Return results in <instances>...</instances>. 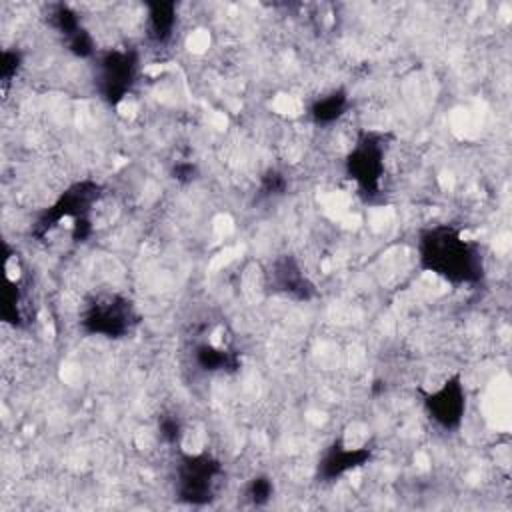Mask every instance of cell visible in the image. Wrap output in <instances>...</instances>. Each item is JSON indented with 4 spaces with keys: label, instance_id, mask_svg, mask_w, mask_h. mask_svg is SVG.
Listing matches in <instances>:
<instances>
[{
    "label": "cell",
    "instance_id": "6da1fadb",
    "mask_svg": "<svg viewBox=\"0 0 512 512\" xmlns=\"http://www.w3.org/2000/svg\"><path fill=\"white\" fill-rule=\"evenodd\" d=\"M420 260L426 270L454 284L478 282L484 274L482 252L458 228L434 226L420 236Z\"/></svg>",
    "mask_w": 512,
    "mask_h": 512
},
{
    "label": "cell",
    "instance_id": "7a4b0ae2",
    "mask_svg": "<svg viewBox=\"0 0 512 512\" xmlns=\"http://www.w3.org/2000/svg\"><path fill=\"white\" fill-rule=\"evenodd\" d=\"M222 476L218 460L202 450L186 452L176 468L178 498L188 504H206L216 496V488Z\"/></svg>",
    "mask_w": 512,
    "mask_h": 512
},
{
    "label": "cell",
    "instance_id": "3957f363",
    "mask_svg": "<svg viewBox=\"0 0 512 512\" xmlns=\"http://www.w3.org/2000/svg\"><path fill=\"white\" fill-rule=\"evenodd\" d=\"M82 324L86 326L88 332L102 334L108 338H118L130 332L134 324L132 306L116 294L100 296L88 304Z\"/></svg>",
    "mask_w": 512,
    "mask_h": 512
},
{
    "label": "cell",
    "instance_id": "277c9868",
    "mask_svg": "<svg viewBox=\"0 0 512 512\" xmlns=\"http://www.w3.org/2000/svg\"><path fill=\"white\" fill-rule=\"evenodd\" d=\"M350 178L366 192H376L384 174V150L374 134L360 138L346 160Z\"/></svg>",
    "mask_w": 512,
    "mask_h": 512
},
{
    "label": "cell",
    "instance_id": "5b68a950",
    "mask_svg": "<svg viewBox=\"0 0 512 512\" xmlns=\"http://www.w3.org/2000/svg\"><path fill=\"white\" fill-rule=\"evenodd\" d=\"M428 416L444 430L458 428L466 414V390L460 376L444 380L426 396Z\"/></svg>",
    "mask_w": 512,
    "mask_h": 512
},
{
    "label": "cell",
    "instance_id": "8992f818",
    "mask_svg": "<svg viewBox=\"0 0 512 512\" xmlns=\"http://www.w3.org/2000/svg\"><path fill=\"white\" fill-rule=\"evenodd\" d=\"M134 72H136V62L130 52H108L100 60V90L102 96L108 98L112 104L120 102L126 92L130 90V84L134 82Z\"/></svg>",
    "mask_w": 512,
    "mask_h": 512
},
{
    "label": "cell",
    "instance_id": "52a82bcc",
    "mask_svg": "<svg viewBox=\"0 0 512 512\" xmlns=\"http://www.w3.org/2000/svg\"><path fill=\"white\" fill-rule=\"evenodd\" d=\"M346 110V94L344 92H330L318 98L310 110L316 122H334Z\"/></svg>",
    "mask_w": 512,
    "mask_h": 512
},
{
    "label": "cell",
    "instance_id": "ba28073f",
    "mask_svg": "<svg viewBox=\"0 0 512 512\" xmlns=\"http://www.w3.org/2000/svg\"><path fill=\"white\" fill-rule=\"evenodd\" d=\"M274 492V486H272V480L268 476H256L252 478V482L248 484L246 488V496L252 504L260 506V504H266L270 500Z\"/></svg>",
    "mask_w": 512,
    "mask_h": 512
}]
</instances>
